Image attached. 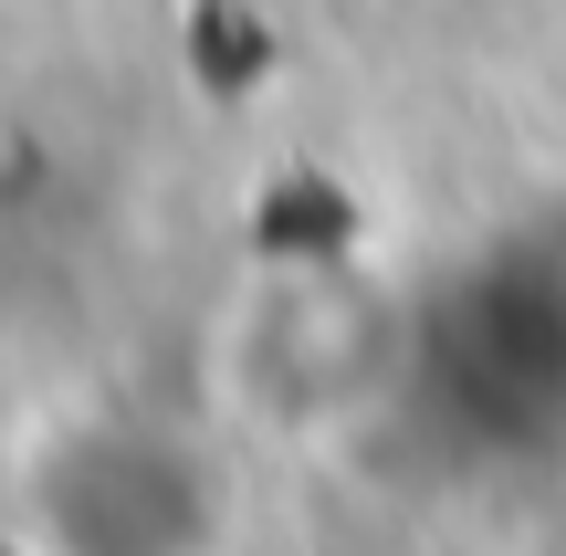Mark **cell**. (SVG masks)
I'll list each match as a JSON object with an SVG mask.
<instances>
[{
  "mask_svg": "<svg viewBox=\"0 0 566 556\" xmlns=\"http://www.w3.org/2000/svg\"><path fill=\"white\" fill-rule=\"evenodd\" d=\"M11 525L32 556H210L221 483L158 420H74L21 462Z\"/></svg>",
  "mask_w": 566,
  "mask_h": 556,
  "instance_id": "1",
  "label": "cell"
}]
</instances>
